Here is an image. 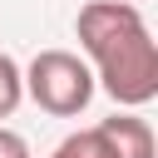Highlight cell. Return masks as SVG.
Returning <instances> with one entry per match:
<instances>
[{
  "label": "cell",
  "instance_id": "1",
  "mask_svg": "<svg viewBox=\"0 0 158 158\" xmlns=\"http://www.w3.org/2000/svg\"><path fill=\"white\" fill-rule=\"evenodd\" d=\"M79 44L99 64L104 89L123 104L138 109L158 94V44L143 25V15L128 0H89L74 20Z\"/></svg>",
  "mask_w": 158,
  "mask_h": 158
},
{
  "label": "cell",
  "instance_id": "2",
  "mask_svg": "<svg viewBox=\"0 0 158 158\" xmlns=\"http://www.w3.org/2000/svg\"><path fill=\"white\" fill-rule=\"evenodd\" d=\"M25 94H30L44 114L74 118V114L94 99V74H89V64H84L79 54H69V49H40V54L30 59V69H25Z\"/></svg>",
  "mask_w": 158,
  "mask_h": 158
},
{
  "label": "cell",
  "instance_id": "5",
  "mask_svg": "<svg viewBox=\"0 0 158 158\" xmlns=\"http://www.w3.org/2000/svg\"><path fill=\"white\" fill-rule=\"evenodd\" d=\"M20 99H25V74L10 54H0V118H10L20 109Z\"/></svg>",
  "mask_w": 158,
  "mask_h": 158
},
{
  "label": "cell",
  "instance_id": "6",
  "mask_svg": "<svg viewBox=\"0 0 158 158\" xmlns=\"http://www.w3.org/2000/svg\"><path fill=\"white\" fill-rule=\"evenodd\" d=\"M0 158H30V143L15 128H0Z\"/></svg>",
  "mask_w": 158,
  "mask_h": 158
},
{
  "label": "cell",
  "instance_id": "4",
  "mask_svg": "<svg viewBox=\"0 0 158 158\" xmlns=\"http://www.w3.org/2000/svg\"><path fill=\"white\" fill-rule=\"evenodd\" d=\"M49 158H114V148L104 143V133H99V128H84V133H69Z\"/></svg>",
  "mask_w": 158,
  "mask_h": 158
},
{
  "label": "cell",
  "instance_id": "3",
  "mask_svg": "<svg viewBox=\"0 0 158 158\" xmlns=\"http://www.w3.org/2000/svg\"><path fill=\"white\" fill-rule=\"evenodd\" d=\"M99 133L114 148V158H153V128L138 114H114L99 123Z\"/></svg>",
  "mask_w": 158,
  "mask_h": 158
}]
</instances>
